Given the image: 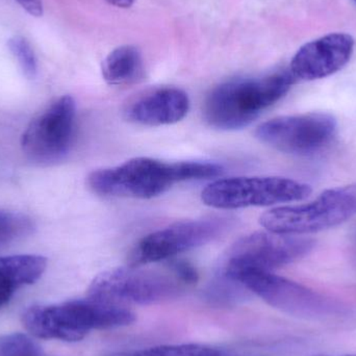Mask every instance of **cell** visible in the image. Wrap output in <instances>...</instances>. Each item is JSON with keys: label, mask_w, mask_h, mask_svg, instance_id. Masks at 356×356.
Instances as JSON below:
<instances>
[{"label": "cell", "mask_w": 356, "mask_h": 356, "mask_svg": "<svg viewBox=\"0 0 356 356\" xmlns=\"http://www.w3.org/2000/svg\"><path fill=\"white\" fill-rule=\"evenodd\" d=\"M197 282L190 263L173 259L163 268L127 266L102 272L90 284L88 297L124 307L156 305L177 298Z\"/></svg>", "instance_id": "cell-1"}, {"label": "cell", "mask_w": 356, "mask_h": 356, "mask_svg": "<svg viewBox=\"0 0 356 356\" xmlns=\"http://www.w3.org/2000/svg\"><path fill=\"white\" fill-rule=\"evenodd\" d=\"M223 172L215 163H166L135 158L119 166L93 171L88 177V186L100 196L150 199L164 194L178 182L211 179Z\"/></svg>", "instance_id": "cell-2"}, {"label": "cell", "mask_w": 356, "mask_h": 356, "mask_svg": "<svg viewBox=\"0 0 356 356\" xmlns=\"http://www.w3.org/2000/svg\"><path fill=\"white\" fill-rule=\"evenodd\" d=\"M295 81L291 71L284 70L221 83L205 100V120L211 127L221 131L245 129L264 111L280 102Z\"/></svg>", "instance_id": "cell-3"}, {"label": "cell", "mask_w": 356, "mask_h": 356, "mask_svg": "<svg viewBox=\"0 0 356 356\" xmlns=\"http://www.w3.org/2000/svg\"><path fill=\"white\" fill-rule=\"evenodd\" d=\"M127 307L87 297L49 307H31L23 314V325L35 338L65 342L83 340L91 330H114L135 322Z\"/></svg>", "instance_id": "cell-4"}, {"label": "cell", "mask_w": 356, "mask_h": 356, "mask_svg": "<svg viewBox=\"0 0 356 356\" xmlns=\"http://www.w3.org/2000/svg\"><path fill=\"white\" fill-rule=\"evenodd\" d=\"M356 215V182L324 191L305 204L266 211L261 225L277 234H305L344 223Z\"/></svg>", "instance_id": "cell-5"}, {"label": "cell", "mask_w": 356, "mask_h": 356, "mask_svg": "<svg viewBox=\"0 0 356 356\" xmlns=\"http://www.w3.org/2000/svg\"><path fill=\"white\" fill-rule=\"evenodd\" d=\"M309 184L277 177H232L215 180L201 194L203 203L218 209L270 207L307 198Z\"/></svg>", "instance_id": "cell-6"}, {"label": "cell", "mask_w": 356, "mask_h": 356, "mask_svg": "<svg viewBox=\"0 0 356 356\" xmlns=\"http://www.w3.org/2000/svg\"><path fill=\"white\" fill-rule=\"evenodd\" d=\"M221 275L242 284L266 303L288 315L303 319H325L340 313L341 307L319 293L270 271L244 270Z\"/></svg>", "instance_id": "cell-7"}, {"label": "cell", "mask_w": 356, "mask_h": 356, "mask_svg": "<svg viewBox=\"0 0 356 356\" xmlns=\"http://www.w3.org/2000/svg\"><path fill=\"white\" fill-rule=\"evenodd\" d=\"M315 245L313 238L302 234L254 232L228 249L220 273L232 275L244 270L271 272L307 257Z\"/></svg>", "instance_id": "cell-8"}, {"label": "cell", "mask_w": 356, "mask_h": 356, "mask_svg": "<svg viewBox=\"0 0 356 356\" xmlns=\"http://www.w3.org/2000/svg\"><path fill=\"white\" fill-rule=\"evenodd\" d=\"M229 226L227 218L207 217L177 222L144 236L131 251L129 266L177 259L180 253L207 244L223 234Z\"/></svg>", "instance_id": "cell-9"}, {"label": "cell", "mask_w": 356, "mask_h": 356, "mask_svg": "<svg viewBox=\"0 0 356 356\" xmlns=\"http://www.w3.org/2000/svg\"><path fill=\"white\" fill-rule=\"evenodd\" d=\"M338 121L327 113L282 116L257 127L255 137L266 145L294 156L323 149L336 137Z\"/></svg>", "instance_id": "cell-10"}, {"label": "cell", "mask_w": 356, "mask_h": 356, "mask_svg": "<svg viewBox=\"0 0 356 356\" xmlns=\"http://www.w3.org/2000/svg\"><path fill=\"white\" fill-rule=\"evenodd\" d=\"M76 104L64 95L35 117L23 133L21 147L25 156L39 164L62 160L70 149L74 135Z\"/></svg>", "instance_id": "cell-11"}, {"label": "cell", "mask_w": 356, "mask_h": 356, "mask_svg": "<svg viewBox=\"0 0 356 356\" xmlns=\"http://www.w3.org/2000/svg\"><path fill=\"white\" fill-rule=\"evenodd\" d=\"M353 35L332 33L299 48L291 62L293 76L301 81L325 79L344 68L355 51Z\"/></svg>", "instance_id": "cell-12"}, {"label": "cell", "mask_w": 356, "mask_h": 356, "mask_svg": "<svg viewBox=\"0 0 356 356\" xmlns=\"http://www.w3.org/2000/svg\"><path fill=\"white\" fill-rule=\"evenodd\" d=\"M188 94L177 88H163L150 92L129 104L125 118L143 127H163L179 122L188 114Z\"/></svg>", "instance_id": "cell-13"}, {"label": "cell", "mask_w": 356, "mask_h": 356, "mask_svg": "<svg viewBox=\"0 0 356 356\" xmlns=\"http://www.w3.org/2000/svg\"><path fill=\"white\" fill-rule=\"evenodd\" d=\"M102 72L108 85L127 86L138 83L144 74L141 52L131 45L116 48L104 58Z\"/></svg>", "instance_id": "cell-14"}, {"label": "cell", "mask_w": 356, "mask_h": 356, "mask_svg": "<svg viewBox=\"0 0 356 356\" xmlns=\"http://www.w3.org/2000/svg\"><path fill=\"white\" fill-rule=\"evenodd\" d=\"M47 259L41 255L0 257V274L17 289L37 282L45 272Z\"/></svg>", "instance_id": "cell-15"}, {"label": "cell", "mask_w": 356, "mask_h": 356, "mask_svg": "<svg viewBox=\"0 0 356 356\" xmlns=\"http://www.w3.org/2000/svg\"><path fill=\"white\" fill-rule=\"evenodd\" d=\"M106 356H222L213 347L198 344L167 345L142 350L115 353Z\"/></svg>", "instance_id": "cell-16"}, {"label": "cell", "mask_w": 356, "mask_h": 356, "mask_svg": "<svg viewBox=\"0 0 356 356\" xmlns=\"http://www.w3.org/2000/svg\"><path fill=\"white\" fill-rule=\"evenodd\" d=\"M35 229V224L24 213L0 209V245L29 236Z\"/></svg>", "instance_id": "cell-17"}, {"label": "cell", "mask_w": 356, "mask_h": 356, "mask_svg": "<svg viewBox=\"0 0 356 356\" xmlns=\"http://www.w3.org/2000/svg\"><path fill=\"white\" fill-rule=\"evenodd\" d=\"M0 356H43L41 347L26 334L0 336Z\"/></svg>", "instance_id": "cell-18"}, {"label": "cell", "mask_w": 356, "mask_h": 356, "mask_svg": "<svg viewBox=\"0 0 356 356\" xmlns=\"http://www.w3.org/2000/svg\"><path fill=\"white\" fill-rule=\"evenodd\" d=\"M8 46L18 60L23 74L29 79H35L38 73V60L31 43L21 35H15L8 40Z\"/></svg>", "instance_id": "cell-19"}, {"label": "cell", "mask_w": 356, "mask_h": 356, "mask_svg": "<svg viewBox=\"0 0 356 356\" xmlns=\"http://www.w3.org/2000/svg\"><path fill=\"white\" fill-rule=\"evenodd\" d=\"M17 3L33 17H41L44 13L42 0H15Z\"/></svg>", "instance_id": "cell-20"}, {"label": "cell", "mask_w": 356, "mask_h": 356, "mask_svg": "<svg viewBox=\"0 0 356 356\" xmlns=\"http://www.w3.org/2000/svg\"><path fill=\"white\" fill-rule=\"evenodd\" d=\"M16 290V286L10 284L2 274H0V307H3L10 301Z\"/></svg>", "instance_id": "cell-21"}, {"label": "cell", "mask_w": 356, "mask_h": 356, "mask_svg": "<svg viewBox=\"0 0 356 356\" xmlns=\"http://www.w3.org/2000/svg\"><path fill=\"white\" fill-rule=\"evenodd\" d=\"M108 3L112 6H117V8H129L135 3L136 0H106Z\"/></svg>", "instance_id": "cell-22"}, {"label": "cell", "mask_w": 356, "mask_h": 356, "mask_svg": "<svg viewBox=\"0 0 356 356\" xmlns=\"http://www.w3.org/2000/svg\"><path fill=\"white\" fill-rule=\"evenodd\" d=\"M316 356H327V355H316ZM342 356H356V355H342Z\"/></svg>", "instance_id": "cell-23"}, {"label": "cell", "mask_w": 356, "mask_h": 356, "mask_svg": "<svg viewBox=\"0 0 356 356\" xmlns=\"http://www.w3.org/2000/svg\"><path fill=\"white\" fill-rule=\"evenodd\" d=\"M355 1L356 2V0H355Z\"/></svg>", "instance_id": "cell-24"}, {"label": "cell", "mask_w": 356, "mask_h": 356, "mask_svg": "<svg viewBox=\"0 0 356 356\" xmlns=\"http://www.w3.org/2000/svg\"></svg>", "instance_id": "cell-25"}]
</instances>
